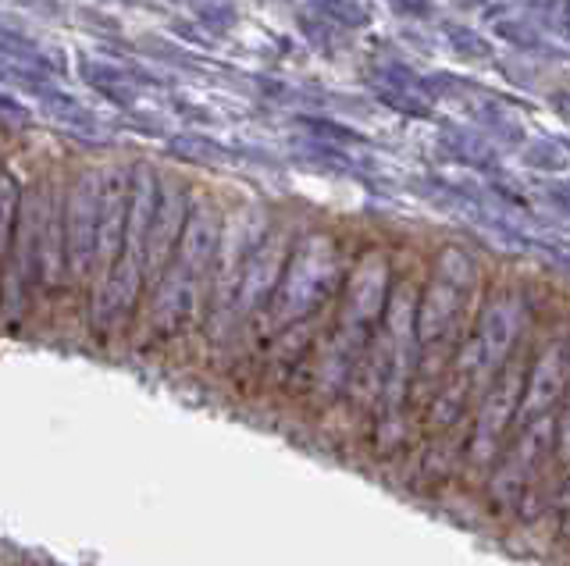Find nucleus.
I'll return each instance as SVG.
<instances>
[{
	"label": "nucleus",
	"instance_id": "16",
	"mask_svg": "<svg viewBox=\"0 0 570 566\" xmlns=\"http://www.w3.org/2000/svg\"><path fill=\"white\" fill-rule=\"evenodd\" d=\"M449 36L456 40V50H464L467 57H485L489 54V47H485V40L474 33H467V29H449Z\"/></svg>",
	"mask_w": 570,
	"mask_h": 566
},
{
	"label": "nucleus",
	"instance_id": "1",
	"mask_svg": "<svg viewBox=\"0 0 570 566\" xmlns=\"http://www.w3.org/2000/svg\"><path fill=\"white\" fill-rule=\"evenodd\" d=\"M221 239L218 207L207 200L189 207L186 228L179 235V246L171 253L168 267L147 292V332L154 339L179 335L200 310H204L207 289H211L214 253Z\"/></svg>",
	"mask_w": 570,
	"mask_h": 566
},
{
	"label": "nucleus",
	"instance_id": "14",
	"mask_svg": "<svg viewBox=\"0 0 570 566\" xmlns=\"http://www.w3.org/2000/svg\"><path fill=\"white\" fill-rule=\"evenodd\" d=\"M528 164H535V168H549V171H563L567 168V154H563L556 143H538L535 150H528Z\"/></svg>",
	"mask_w": 570,
	"mask_h": 566
},
{
	"label": "nucleus",
	"instance_id": "15",
	"mask_svg": "<svg viewBox=\"0 0 570 566\" xmlns=\"http://www.w3.org/2000/svg\"><path fill=\"white\" fill-rule=\"evenodd\" d=\"M499 33H503L506 40L517 43V47H535V43H538L535 29H528V25L517 22V18H513V22H499Z\"/></svg>",
	"mask_w": 570,
	"mask_h": 566
},
{
	"label": "nucleus",
	"instance_id": "12",
	"mask_svg": "<svg viewBox=\"0 0 570 566\" xmlns=\"http://www.w3.org/2000/svg\"><path fill=\"white\" fill-rule=\"evenodd\" d=\"M517 399H521V374H517V367H506L496 378V385L489 389L485 406H481L478 428H474V456H481L485 449L496 445V438L503 435V428L517 413Z\"/></svg>",
	"mask_w": 570,
	"mask_h": 566
},
{
	"label": "nucleus",
	"instance_id": "9",
	"mask_svg": "<svg viewBox=\"0 0 570 566\" xmlns=\"http://www.w3.org/2000/svg\"><path fill=\"white\" fill-rule=\"evenodd\" d=\"M289 257V243L285 235H268V239H257V246L250 250L243 264V275H239V289L228 317H246V314H261L264 307L275 296L278 282H282V267ZM225 317V321H228Z\"/></svg>",
	"mask_w": 570,
	"mask_h": 566
},
{
	"label": "nucleus",
	"instance_id": "8",
	"mask_svg": "<svg viewBox=\"0 0 570 566\" xmlns=\"http://www.w3.org/2000/svg\"><path fill=\"white\" fill-rule=\"evenodd\" d=\"M524 307L517 292H499L496 300L485 307L478 321V332L464 349V381H471L474 374H492L506 364L517 332H521Z\"/></svg>",
	"mask_w": 570,
	"mask_h": 566
},
{
	"label": "nucleus",
	"instance_id": "4",
	"mask_svg": "<svg viewBox=\"0 0 570 566\" xmlns=\"http://www.w3.org/2000/svg\"><path fill=\"white\" fill-rule=\"evenodd\" d=\"M385 303H389V260H385V253H367L353 267L350 282H346L339 324H335L332 335V353L321 360V378L328 385L346 378V371L353 367V356L360 353L371 328L378 324Z\"/></svg>",
	"mask_w": 570,
	"mask_h": 566
},
{
	"label": "nucleus",
	"instance_id": "13",
	"mask_svg": "<svg viewBox=\"0 0 570 566\" xmlns=\"http://www.w3.org/2000/svg\"><path fill=\"white\" fill-rule=\"evenodd\" d=\"M18 200H22L18 175L8 168V164H0V264L8 257L11 232H15V221H18Z\"/></svg>",
	"mask_w": 570,
	"mask_h": 566
},
{
	"label": "nucleus",
	"instance_id": "10",
	"mask_svg": "<svg viewBox=\"0 0 570 566\" xmlns=\"http://www.w3.org/2000/svg\"><path fill=\"white\" fill-rule=\"evenodd\" d=\"M186 218H189L186 189H182L179 182H168V186L157 193L154 218H150L147 260H143V292L154 289V282L161 278L164 267H168L171 253H175V246H179L182 228H186Z\"/></svg>",
	"mask_w": 570,
	"mask_h": 566
},
{
	"label": "nucleus",
	"instance_id": "5",
	"mask_svg": "<svg viewBox=\"0 0 570 566\" xmlns=\"http://www.w3.org/2000/svg\"><path fill=\"white\" fill-rule=\"evenodd\" d=\"M50 193H54V186L33 182L18 200V221L15 232H11L8 257L0 264V307H4V314L25 310V303L40 292V235Z\"/></svg>",
	"mask_w": 570,
	"mask_h": 566
},
{
	"label": "nucleus",
	"instance_id": "17",
	"mask_svg": "<svg viewBox=\"0 0 570 566\" xmlns=\"http://www.w3.org/2000/svg\"><path fill=\"white\" fill-rule=\"evenodd\" d=\"M570 378V374H567ZM560 449L563 456L570 460V399H567V410H563V421H560Z\"/></svg>",
	"mask_w": 570,
	"mask_h": 566
},
{
	"label": "nucleus",
	"instance_id": "2",
	"mask_svg": "<svg viewBox=\"0 0 570 566\" xmlns=\"http://www.w3.org/2000/svg\"><path fill=\"white\" fill-rule=\"evenodd\" d=\"M161 182L150 168H136L129 182V211H125V239L118 260L104 289L90 296V321L93 332H114L132 321L136 307L143 303V260H147V232L154 218Z\"/></svg>",
	"mask_w": 570,
	"mask_h": 566
},
{
	"label": "nucleus",
	"instance_id": "3",
	"mask_svg": "<svg viewBox=\"0 0 570 566\" xmlns=\"http://www.w3.org/2000/svg\"><path fill=\"white\" fill-rule=\"evenodd\" d=\"M342 282L339 243L328 232H310L289 250L282 267V282L264 310L275 324H296L321 310Z\"/></svg>",
	"mask_w": 570,
	"mask_h": 566
},
{
	"label": "nucleus",
	"instance_id": "7",
	"mask_svg": "<svg viewBox=\"0 0 570 566\" xmlns=\"http://www.w3.org/2000/svg\"><path fill=\"white\" fill-rule=\"evenodd\" d=\"M100 178L104 168H82L61 193V239H65V282L90 289L93 246H97Z\"/></svg>",
	"mask_w": 570,
	"mask_h": 566
},
{
	"label": "nucleus",
	"instance_id": "6",
	"mask_svg": "<svg viewBox=\"0 0 570 566\" xmlns=\"http://www.w3.org/2000/svg\"><path fill=\"white\" fill-rule=\"evenodd\" d=\"M474 278H478V267H474L471 253L460 246H446L435 257L428 289H424L414 314V332L421 346H439L442 339L456 332L460 314L474 292Z\"/></svg>",
	"mask_w": 570,
	"mask_h": 566
},
{
	"label": "nucleus",
	"instance_id": "11",
	"mask_svg": "<svg viewBox=\"0 0 570 566\" xmlns=\"http://www.w3.org/2000/svg\"><path fill=\"white\" fill-rule=\"evenodd\" d=\"M567 374H570V342L553 339L528 374V392H524V410H521L528 421L542 417L560 399V392L567 389Z\"/></svg>",
	"mask_w": 570,
	"mask_h": 566
}]
</instances>
